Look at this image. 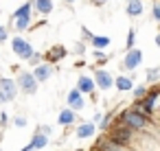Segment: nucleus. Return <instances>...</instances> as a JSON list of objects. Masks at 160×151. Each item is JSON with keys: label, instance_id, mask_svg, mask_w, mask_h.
<instances>
[{"label": "nucleus", "instance_id": "24", "mask_svg": "<svg viewBox=\"0 0 160 151\" xmlns=\"http://www.w3.org/2000/svg\"><path fill=\"white\" fill-rule=\"evenodd\" d=\"M110 120H112V116H110V114H108V116H103V118H101V125H99V129H101V131H108V127H110Z\"/></svg>", "mask_w": 160, "mask_h": 151}, {"label": "nucleus", "instance_id": "9", "mask_svg": "<svg viewBox=\"0 0 160 151\" xmlns=\"http://www.w3.org/2000/svg\"><path fill=\"white\" fill-rule=\"evenodd\" d=\"M158 94H160V90L153 88L151 92L147 90V94L142 96V105H145V114H147V118L153 116V107H156V99H158Z\"/></svg>", "mask_w": 160, "mask_h": 151}, {"label": "nucleus", "instance_id": "2", "mask_svg": "<svg viewBox=\"0 0 160 151\" xmlns=\"http://www.w3.org/2000/svg\"><path fill=\"white\" fill-rule=\"evenodd\" d=\"M112 131H110V138L112 140H116V142H121V144H132L134 142V129H129L127 125H123L121 120L114 125V127H110Z\"/></svg>", "mask_w": 160, "mask_h": 151}, {"label": "nucleus", "instance_id": "5", "mask_svg": "<svg viewBox=\"0 0 160 151\" xmlns=\"http://www.w3.org/2000/svg\"><path fill=\"white\" fill-rule=\"evenodd\" d=\"M18 83H20V90H24L27 94H33L38 90V81H35V77L31 72H20Z\"/></svg>", "mask_w": 160, "mask_h": 151}, {"label": "nucleus", "instance_id": "27", "mask_svg": "<svg viewBox=\"0 0 160 151\" xmlns=\"http://www.w3.org/2000/svg\"><path fill=\"white\" fill-rule=\"evenodd\" d=\"M40 59H42V57H40V53H33V55L29 57V61H31L33 66H38V64H40Z\"/></svg>", "mask_w": 160, "mask_h": 151}, {"label": "nucleus", "instance_id": "16", "mask_svg": "<svg viewBox=\"0 0 160 151\" xmlns=\"http://www.w3.org/2000/svg\"><path fill=\"white\" fill-rule=\"evenodd\" d=\"M94 131H97V127L92 123H83V125L77 127V136L79 138H90V136H94Z\"/></svg>", "mask_w": 160, "mask_h": 151}, {"label": "nucleus", "instance_id": "22", "mask_svg": "<svg viewBox=\"0 0 160 151\" xmlns=\"http://www.w3.org/2000/svg\"><path fill=\"white\" fill-rule=\"evenodd\" d=\"M158 79H160V70H158V68L147 70V81H149V83H156Z\"/></svg>", "mask_w": 160, "mask_h": 151}, {"label": "nucleus", "instance_id": "1", "mask_svg": "<svg viewBox=\"0 0 160 151\" xmlns=\"http://www.w3.org/2000/svg\"><path fill=\"white\" fill-rule=\"evenodd\" d=\"M118 120H121L123 125H127L129 129H134V131H142V129L149 127V118L142 116V114H136L134 110H125V112H121Z\"/></svg>", "mask_w": 160, "mask_h": 151}, {"label": "nucleus", "instance_id": "3", "mask_svg": "<svg viewBox=\"0 0 160 151\" xmlns=\"http://www.w3.org/2000/svg\"><path fill=\"white\" fill-rule=\"evenodd\" d=\"M29 24H31V2L22 5V7L16 11V16H13V27H16L18 31H27Z\"/></svg>", "mask_w": 160, "mask_h": 151}, {"label": "nucleus", "instance_id": "7", "mask_svg": "<svg viewBox=\"0 0 160 151\" xmlns=\"http://www.w3.org/2000/svg\"><path fill=\"white\" fill-rule=\"evenodd\" d=\"M140 59H142V53H140V51H136V48H129V53L125 55V59H123L121 68H123V70H134V68L140 64Z\"/></svg>", "mask_w": 160, "mask_h": 151}, {"label": "nucleus", "instance_id": "29", "mask_svg": "<svg viewBox=\"0 0 160 151\" xmlns=\"http://www.w3.org/2000/svg\"><path fill=\"white\" fill-rule=\"evenodd\" d=\"M7 35H9V33H7V29H5L2 24H0V44H2V42L7 40Z\"/></svg>", "mask_w": 160, "mask_h": 151}, {"label": "nucleus", "instance_id": "19", "mask_svg": "<svg viewBox=\"0 0 160 151\" xmlns=\"http://www.w3.org/2000/svg\"><path fill=\"white\" fill-rule=\"evenodd\" d=\"M66 57V48L64 46H53L51 53H48V59L51 61H57V59H64Z\"/></svg>", "mask_w": 160, "mask_h": 151}, {"label": "nucleus", "instance_id": "6", "mask_svg": "<svg viewBox=\"0 0 160 151\" xmlns=\"http://www.w3.org/2000/svg\"><path fill=\"white\" fill-rule=\"evenodd\" d=\"M99 151H132V147H127V144H121V142H116V140H112V138H101L99 140Z\"/></svg>", "mask_w": 160, "mask_h": 151}, {"label": "nucleus", "instance_id": "20", "mask_svg": "<svg viewBox=\"0 0 160 151\" xmlns=\"http://www.w3.org/2000/svg\"><path fill=\"white\" fill-rule=\"evenodd\" d=\"M90 42H92V46L97 48V51H101V48H105V46H110V37H103V35H99V37H90Z\"/></svg>", "mask_w": 160, "mask_h": 151}, {"label": "nucleus", "instance_id": "11", "mask_svg": "<svg viewBox=\"0 0 160 151\" xmlns=\"http://www.w3.org/2000/svg\"><path fill=\"white\" fill-rule=\"evenodd\" d=\"M51 75H53V66H48V64H38L35 66V72H33L35 81H46Z\"/></svg>", "mask_w": 160, "mask_h": 151}, {"label": "nucleus", "instance_id": "23", "mask_svg": "<svg viewBox=\"0 0 160 151\" xmlns=\"http://www.w3.org/2000/svg\"><path fill=\"white\" fill-rule=\"evenodd\" d=\"M145 94H147V88H145V85H136V88H134V96H136V99H142Z\"/></svg>", "mask_w": 160, "mask_h": 151}, {"label": "nucleus", "instance_id": "25", "mask_svg": "<svg viewBox=\"0 0 160 151\" xmlns=\"http://www.w3.org/2000/svg\"><path fill=\"white\" fill-rule=\"evenodd\" d=\"M134 42H136V31H129V35H127V48H134Z\"/></svg>", "mask_w": 160, "mask_h": 151}, {"label": "nucleus", "instance_id": "15", "mask_svg": "<svg viewBox=\"0 0 160 151\" xmlns=\"http://www.w3.org/2000/svg\"><path fill=\"white\" fill-rule=\"evenodd\" d=\"M31 7H35L40 13H51L53 11V0H33V2H31Z\"/></svg>", "mask_w": 160, "mask_h": 151}, {"label": "nucleus", "instance_id": "34", "mask_svg": "<svg viewBox=\"0 0 160 151\" xmlns=\"http://www.w3.org/2000/svg\"><path fill=\"white\" fill-rule=\"evenodd\" d=\"M22 151H33V149H31V144H29V147H24V149H22Z\"/></svg>", "mask_w": 160, "mask_h": 151}, {"label": "nucleus", "instance_id": "12", "mask_svg": "<svg viewBox=\"0 0 160 151\" xmlns=\"http://www.w3.org/2000/svg\"><path fill=\"white\" fill-rule=\"evenodd\" d=\"M68 105H70L72 110H83L86 101L81 99V92H79V90H72V92L68 94Z\"/></svg>", "mask_w": 160, "mask_h": 151}, {"label": "nucleus", "instance_id": "31", "mask_svg": "<svg viewBox=\"0 0 160 151\" xmlns=\"http://www.w3.org/2000/svg\"><path fill=\"white\" fill-rule=\"evenodd\" d=\"M38 131H40V134H44V136H48V134H51V127H48V125H44V127H40Z\"/></svg>", "mask_w": 160, "mask_h": 151}, {"label": "nucleus", "instance_id": "10", "mask_svg": "<svg viewBox=\"0 0 160 151\" xmlns=\"http://www.w3.org/2000/svg\"><path fill=\"white\" fill-rule=\"evenodd\" d=\"M94 83H97L101 90H110L114 81H112L110 72H105V70H97V72H94Z\"/></svg>", "mask_w": 160, "mask_h": 151}, {"label": "nucleus", "instance_id": "26", "mask_svg": "<svg viewBox=\"0 0 160 151\" xmlns=\"http://www.w3.org/2000/svg\"><path fill=\"white\" fill-rule=\"evenodd\" d=\"M151 16H153V20H160V5L158 2L151 7Z\"/></svg>", "mask_w": 160, "mask_h": 151}, {"label": "nucleus", "instance_id": "13", "mask_svg": "<svg viewBox=\"0 0 160 151\" xmlns=\"http://www.w3.org/2000/svg\"><path fill=\"white\" fill-rule=\"evenodd\" d=\"M77 90H79L81 94H92V90H94V81H92L90 77H79Z\"/></svg>", "mask_w": 160, "mask_h": 151}, {"label": "nucleus", "instance_id": "35", "mask_svg": "<svg viewBox=\"0 0 160 151\" xmlns=\"http://www.w3.org/2000/svg\"><path fill=\"white\" fill-rule=\"evenodd\" d=\"M0 103H7V101H5V96H2V94H0Z\"/></svg>", "mask_w": 160, "mask_h": 151}, {"label": "nucleus", "instance_id": "32", "mask_svg": "<svg viewBox=\"0 0 160 151\" xmlns=\"http://www.w3.org/2000/svg\"><path fill=\"white\" fill-rule=\"evenodd\" d=\"M90 2H92V5H97V7H101V5H105V2H108V0H90Z\"/></svg>", "mask_w": 160, "mask_h": 151}, {"label": "nucleus", "instance_id": "4", "mask_svg": "<svg viewBox=\"0 0 160 151\" xmlns=\"http://www.w3.org/2000/svg\"><path fill=\"white\" fill-rule=\"evenodd\" d=\"M11 46H13V53H16L20 59H29V57L33 55V48H31V44H29L27 40H22V37H16V40L11 42Z\"/></svg>", "mask_w": 160, "mask_h": 151}, {"label": "nucleus", "instance_id": "18", "mask_svg": "<svg viewBox=\"0 0 160 151\" xmlns=\"http://www.w3.org/2000/svg\"><path fill=\"white\" fill-rule=\"evenodd\" d=\"M46 142H48V136H44V134H35L33 136V140H31V149L33 151H38V149H42V147H46Z\"/></svg>", "mask_w": 160, "mask_h": 151}, {"label": "nucleus", "instance_id": "33", "mask_svg": "<svg viewBox=\"0 0 160 151\" xmlns=\"http://www.w3.org/2000/svg\"><path fill=\"white\" fill-rule=\"evenodd\" d=\"M5 123H7V114L2 112V114H0V125H5Z\"/></svg>", "mask_w": 160, "mask_h": 151}, {"label": "nucleus", "instance_id": "14", "mask_svg": "<svg viewBox=\"0 0 160 151\" xmlns=\"http://www.w3.org/2000/svg\"><path fill=\"white\" fill-rule=\"evenodd\" d=\"M125 11H127L132 18H138V16H142V2H140V0H127Z\"/></svg>", "mask_w": 160, "mask_h": 151}, {"label": "nucleus", "instance_id": "17", "mask_svg": "<svg viewBox=\"0 0 160 151\" xmlns=\"http://www.w3.org/2000/svg\"><path fill=\"white\" fill-rule=\"evenodd\" d=\"M57 120H59V125H72V123L77 120V116H75V112H72V110H62Z\"/></svg>", "mask_w": 160, "mask_h": 151}, {"label": "nucleus", "instance_id": "8", "mask_svg": "<svg viewBox=\"0 0 160 151\" xmlns=\"http://www.w3.org/2000/svg\"><path fill=\"white\" fill-rule=\"evenodd\" d=\"M16 92H18L16 81H11V79H0V94L5 96V101H7V103L16 99Z\"/></svg>", "mask_w": 160, "mask_h": 151}, {"label": "nucleus", "instance_id": "36", "mask_svg": "<svg viewBox=\"0 0 160 151\" xmlns=\"http://www.w3.org/2000/svg\"><path fill=\"white\" fill-rule=\"evenodd\" d=\"M66 2H75V0H66Z\"/></svg>", "mask_w": 160, "mask_h": 151}, {"label": "nucleus", "instance_id": "21", "mask_svg": "<svg viewBox=\"0 0 160 151\" xmlns=\"http://www.w3.org/2000/svg\"><path fill=\"white\" fill-rule=\"evenodd\" d=\"M116 88H118L121 92L132 90V79H129V77H118V79H116Z\"/></svg>", "mask_w": 160, "mask_h": 151}, {"label": "nucleus", "instance_id": "28", "mask_svg": "<svg viewBox=\"0 0 160 151\" xmlns=\"http://www.w3.org/2000/svg\"><path fill=\"white\" fill-rule=\"evenodd\" d=\"M13 123H16L18 127H24V125H27V118H24V116H16V118H13Z\"/></svg>", "mask_w": 160, "mask_h": 151}, {"label": "nucleus", "instance_id": "30", "mask_svg": "<svg viewBox=\"0 0 160 151\" xmlns=\"http://www.w3.org/2000/svg\"><path fill=\"white\" fill-rule=\"evenodd\" d=\"M94 57H97V61H101V64H103V61H108V59H105V55H103L101 51H97V53H94Z\"/></svg>", "mask_w": 160, "mask_h": 151}]
</instances>
